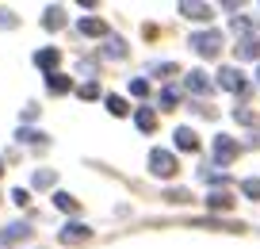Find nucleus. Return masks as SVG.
<instances>
[{
	"label": "nucleus",
	"instance_id": "1",
	"mask_svg": "<svg viewBox=\"0 0 260 249\" xmlns=\"http://www.w3.org/2000/svg\"><path fill=\"white\" fill-rule=\"evenodd\" d=\"M191 46H195V54L214 58L222 50V35L218 31H199V35H191Z\"/></svg>",
	"mask_w": 260,
	"mask_h": 249
},
{
	"label": "nucleus",
	"instance_id": "2",
	"mask_svg": "<svg viewBox=\"0 0 260 249\" xmlns=\"http://www.w3.org/2000/svg\"><path fill=\"white\" fill-rule=\"evenodd\" d=\"M149 169H153L157 177H172V173H176V157H172L169 150H153L149 153Z\"/></svg>",
	"mask_w": 260,
	"mask_h": 249
},
{
	"label": "nucleus",
	"instance_id": "3",
	"mask_svg": "<svg viewBox=\"0 0 260 249\" xmlns=\"http://www.w3.org/2000/svg\"><path fill=\"white\" fill-rule=\"evenodd\" d=\"M57 238H61V245H81V241H88V238H92V230H88L84 223H65Z\"/></svg>",
	"mask_w": 260,
	"mask_h": 249
},
{
	"label": "nucleus",
	"instance_id": "4",
	"mask_svg": "<svg viewBox=\"0 0 260 249\" xmlns=\"http://www.w3.org/2000/svg\"><path fill=\"white\" fill-rule=\"evenodd\" d=\"M211 77H207L203 69H195V73H187V92H195V96H211Z\"/></svg>",
	"mask_w": 260,
	"mask_h": 249
},
{
	"label": "nucleus",
	"instance_id": "5",
	"mask_svg": "<svg viewBox=\"0 0 260 249\" xmlns=\"http://www.w3.org/2000/svg\"><path fill=\"white\" fill-rule=\"evenodd\" d=\"M214 157H218L222 165L234 161L237 157V142H234V138H226V134H218V138H214Z\"/></svg>",
	"mask_w": 260,
	"mask_h": 249
},
{
	"label": "nucleus",
	"instance_id": "6",
	"mask_svg": "<svg viewBox=\"0 0 260 249\" xmlns=\"http://www.w3.org/2000/svg\"><path fill=\"white\" fill-rule=\"evenodd\" d=\"M218 85L226 92H245V77H241V69H222L218 73Z\"/></svg>",
	"mask_w": 260,
	"mask_h": 249
},
{
	"label": "nucleus",
	"instance_id": "7",
	"mask_svg": "<svg viewBox=\"0 0 260 249\" xmlns=\"http://www.w3.org/2000/svg\"><path fill=\"white\" fill-rule=\"evenodd\" d=\"M27 234H31V226H27V223H8L4 230H0V245H12V241L27 238Z\"/></svg>",
	"mask_w": 260,
	"mask_h": 249
},
{
	"label": "nucleus",
	"instance_id": "8",
	"mask_svg": "<svg viewBox=\"0 0 260 249\" xmlns=\"http://www.w3.org/2000/svg\"><path fill=\"white\" fill-rule=\"evenodd\" d=\"M172 138H176V146H180V150H187V153L199 150V138H195V130H191V127H180Z\"/></svg>",
	"mask_w": 260,
	"mask_h": 249
},
{
	"label": "nucleus",
	"instance_id": "9",
	"mask_svg": "<svg viewBox=\"0 0 260 249\" xmlns=\"http://www.w3.org/2000/svg\"><path fill=\"white\" fill-rule=\"evenodd\" d=\"M46 89L54 92V96H65V92L73 89V80H69V77H61V73H50V77H46Z\"/></svg>",
	"mask_w": 260,
	"mask_h": 249
},
{
	"label": "nucleus",
	"instance_id": "10",
	"mask_svg": "<svg viewBox=\"0 0 260 249\" xmlns=\"http://www.w3.org/2000/svg\"><path fill=\"white\" fill-rule=\"evenodd\" d=\"M57 62H61V54H57V50H39V54H35V65H39V69H50V73H54Z\"/></svg>",
	"mask_w": 260,
	"mask_h": 249
},
{
	"label": "nucleus",
	"instance_id": "11",
	"mask_svg": "<svg viewBox=\"0 0 260 249\" xmlns=\"http://www.w3.org/2000/svg\"><path fill=\"white\" fill-rule=\"evenodd\" d=\"M77 31H81V35H92V39H96V35H107V23H104V19H81V23H77Z\"/></svg>",
	"mask_w": 260,
	"mask_h": 249
},
{
	"label": "nucleus",
	"instance_id": "12",
	"mask_svg": "<svg viewBox=\"0 0 260 249\" xmlns=\"http://www.w3.org/2000/svg\"><path fill=\"white\" fill-rule=\"evenodd\" d=\"M42 27H46V31H61V27H65V12H61V8H46Z\"/></svg>",
	"mask_w": 260,
	"mask_h": 249
},
{
	"label": "nucleus",
	"instance_id": "13",
	"mask_svg": "<svg viewBox=\"0 0 260 249\" xmlns=\"http://www.w3.org/2000/svg\"><path fill=\"white\" fill-rule=\"evenodd\" d=\"M237 58H245V62L260 58V39H241L237 42Z\"/></svg>",
	"mask_w": 260,
	"mask_h": 249
},
{
	"label": "nucleus",
	"instance_id": "14",
	"mask_svg": "<svg viewBox=\"0 0 260 249\" xmlns=\"http://www.w3.org/2000/svg\"><path fill=\"white\" fill-rule=\"evenodd\" d=\"M180 12H184L187 19H199V23H203V19H211V8H207V4H180Z\"/></svg>",
	"mask_w": 260,
	"mask_h": 249
},
{
	"label": "nucleus",
	"instance_id": "15",
	"mask_svg": "<svg viewBox=\"0 0 260 249\" xmlns=\"http://www.w3.org/2000/svg\"><path fill=\"white\" fill-rule=\"evenodd\" d=\"M19 142H27V146H46V134L42 130H31V127H19Z\"/></svg>",
	"mask_w": 260,
	"mask_h": 249
},
{
	"label": "nucleus",
	"instance_id": "16",
	"mask_svg": "<svg viewBox=\"0 0 260 249\" xmlns=\"http://www.w3.org/2000/svg\"><path fill=\"white\" fill-rule=\"evenodd\" d=\"M134 123H138L142 130H153V127H157V115L149 112V107H138V115H134Z\"/></svg>",
	"mask_w": 260,
	"mask_h": 249
},
{
	"label": "nucleus",
	"instance_id": "17",
	"mask_svg": "<svg viewBox=\"0 0 260 249\" xmlns=\"http://www.w3.org/2000/svg\"><path fill=\"white\" fill-rule=\"evenodd\" d=\"M230 203H234V200H230L226 192H211V196H207V207H214V211H230Z\"/></svg>",
	"mask_w": 260,
	"mask_h": 249
},
{
	"label": "nucleus",
	"instance_id": "18",
	"mask_svg": "<svg viewBox=\"0 0 260 249\" xmlns=\"http://www.w3.org/2000/svg\"><path fill=\"white\" fill-rule=\"evenodd\" d=\"M104 54H107V58H126V42H122V39H107Z\"/></svg>",
	"mask_w": 260,
	"mask_h": 249
},
{
	"label": "nucleus",
	"instance_id": "19",
	"mask_svg": "<svg viewBox=\"0 0 260 249\" xmlns=\"http://www.w3.org/2000/svg\"><path fill=\"white\" fill-rule=\"evenodd\" d=\"M54 203L65 211V215H73V211H77V200H73L69 192H57V196H54Z\"/></svg>",
	"mask_w": 260,
	"mask_h": 249
},
{
	"label": "nucleus",
	"instance_id": "20",
	"mask_svg": "<svg viewBox=\"0 0 260 249\" xmlns=\"http://www.w3.org/2000/svg\"><path fill=\"white\" fill-rule=\"evenodd\" d=\"M31 184H35V188H54V173H50V169H39V173L31 177Z\"/></svg>",
	"mask_w": 260,
	"mask_h": 249
},
{
	"label": "nucleus",
	"instance_id": "21",
	"mask_svg": "<svg viewBox=\"0 0 260 249\" xmlns=\"http://www.w3.org/2000/svg\"><path fill=\"white\" fill-rule=\"evenodd\" d=\"M107 112H111V115H126L130 107H126V100H122V96H107Z\"/></svg>",
	"mask_w": 260,
	"mask_h": 249
},
{
	"label": "nucleus",
	"instance_id": "22",
	"mask_svg": "<svg viewBox=\"0 0 260 249\" xmlns=\"http://www.w3.org/2000/svg\"><path fill=\"white\" fill-rule=\"evenodd\" d=\"M176 104H180V89H165L161 92V107H169V112H172Z\"/></svg>",
	"mask_w": 260,
	"mask_h": 249
},
{
	"label": "nucleus",
	"instance_id": "23",
	"mask_svg": "<svg viewBox=\"0 0 260 249\" xmlns=\"http://www.w3.org/2000/svg\"><path fill=\"white\" fill-rule=\"evenodd\" d=\"M130 92H134V96H149V80L134 77V80H130Z\"/></svg>",
	"mask_w": 260,
	"mask_h": 249
},
{
	"label": "nucleus",
	"instance_id": "24",
	"mask_svg": "<svg viewBox=\"0 0 260 249\" xmlns=\"http://www.w3.org/2000/svg\"><path fill=\"white\" fill-rule=\"evenodd\" d=\"M234 119H237V123H245V127H252V123H256V115H252L249 107H237V112H234Z\"/></svg>",
	"mask_w": 260,
	"mask_h": 249
},
{
	"label": "nucleus",
	"instance_id": "25",
	"mask_svg": "<svg viewBox=\"0 0 260 249\" xmlns=\"http://www.w3.org/2000/svg\"><path fill=\"white\" fill-rule=\"evenodd\" d=\"M77 92H81V100H96V96H100L96 80H88V85H81V89H77Z\"/></svg>",
	"mask_w": 260,
	"mask_h": 249
},
{
	"label": "nucleus",
	"instance_id": "26",
	"mask_svg": "<svg viewBox=\"0 0 260 249\" xmlns=\"http://www.w3.org/2000/svg\"><path fill=\"white\" fill-rule=\"evenodd\" d=\"M245 196H249V200H260V180H245Z\"/></svg>",
	"mask_w": 260,
	"mask_h": 249
},
{
	"label": "nucleus",
	"instance_id": "27",
	"mask_svg": "<svg viewBox=\"0 0 260 249\" xmlns=\"http://www.w3.org/2000/svg\"><path fill=\"white\" fill-rule=\"evenodd\" d=\"M203 180H211V184H222V180H226V173H222V169H203Z\"/></svg>",
	"mask_w": 260,
	"mask_h": 249
},
{
	"label": "nucleus",
	"instance_id": "28",
	"mask_svg": "<svg viewBox=\"0 0 260 249\" xmlns=\"http://www.w3.org/2000/svg\"><path fill=\"white\" fill-rule=\"evenodd\" d=\"M165 200H172V203H187V200H191V196H187L184 188H172V192L165 196Z\"/></svg>",
	"mask_w": 260,
	"mask_h": 249
},
{
	"label": "nucleus",
	"instance_id": "29",
	"mask_svg": "<svg viewBox=\"0 0 260 249\" xmlns=\"http://www.w3.org/2000/svg\"><path fill=\"white\" fill-rule=\"evenodd\" d=\"M12 200H16V203H19V207H23V203H27V200H31V192H27V188H16V192H12Z\"/></svg>",
	"mask_w": 260,
	"mask_h": 249
},
{
	"label": "nucleus",
	"instance_id": "30",
	"mask_svg": "<svg viewBox=\"0 0 260 249\" xmlns=\"http://www.w3.org/2000/svg\"><path fill=\"white\" fill-rule=\"evenodd\" d=\"M0 27H16V16H12V12H0Z\"/></svg>",
	"mask_w": 260,
	"mask_h": 249
},
{
	"label": "nucleus",
	"instance_id": "31",
	"mask_svg": "<svg viewBox=\"0 0 260 249\" xmlns=\"http://www.w3.org/2000/svg\"><path fill=\"white\" fill-rule=\"evenodd\" d=\"M23 119H27V123H31V119H39V107H35V104H27V107H23Z\"/></svg>",
	"mask_w": 260,
	"mask_h": 249
},
{
	"label": "nucleus",
	"instance_id": "32",
	"mask_svg": "<svg viewBox=\"0 0 260 249\" xmlns=\"http://www.w3.org/2000/svg\"><path fill=\"white\" fill-rule=\"evenodd\" d=\"M0 173H4V165H0Z\"/></svg>",
	"mask_w": 260,
	"mask_h": 249
},
{
	"label": "nucleus",
	"instance_id": "33",
	"mask_svg": "<svg viewBox=\"0 0 260 249\" xmlns=\"http://www.w3.org/2000/svg\"><path fill=\"white\" fill-rule=\"evenodd\" d=\"M256 77H260V73H256Z\"/></svg>",
	"mask_w": 260,
	"mask_h": 249
}]
</instances>
